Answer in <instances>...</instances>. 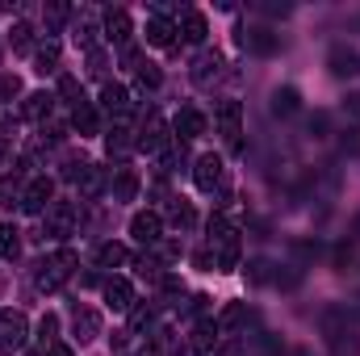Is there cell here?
Returning <instances> with one entry per match:
<instances>
[{
  "label": "cell",
  "mask_w": 360,
  "mask_h": 356,
  "mask_svg": "<svg viewBox=\"0 0 360 356\" xmlns=\"http://www.w3.org/2000/svg\"><path fill=\"white\" fill-rule=\"evenodd\" d=\"M76 252H68V248H59L55 256H46V260H38L34 265V285L42 289V293H59L68 281H72V272H76Z\"/></svg>",
  "instance_id": "1"
},
{
  "label": "cell",
  "mask_w": 360,
  "mask_h": 356,
  "mask_svg": "<svg viewBox=\"0 0 360 356\" xmlns=\"http://www.w3.org/2000/svg\"><path fill=\"white\" fill-rule=\"evenodd\" d=\"M80 227V210L72 201H51V210L42 214V239L51 243H68Z\"/></svg>",
  "instance_id": "2"
},
{
  "label": "cell",
  "mask_w": 360,
  "mask_h": 356,
  "mask_svg": "<svg viewBox=\"0 0 360 356\" xmlns=\"http://www.w3.org/2000/svg\"><path fill=\"white\" fill-rule=\"evenodd\" d=\"M172 126L155 113V109H147V117H143V130H139V151H147V155H164L168 147H172Z\"/></svg>",
  "instance_id": "3"
},
{
  "label": "cell",
  "mask_w": 360,
  "mask_h": 356,
  "mask_svg": "<svg viewBox=\"0 0 360 356\" xmlns=\"http://www.w3.org/2000/svg\"><path fill=\"white\" fill-rule=\"evenodd\" d=\"M222 72H226V59H222V51H214V46H205V51H197V55H193V68H188V80H193L197 89H214V84L222 80Z\"/></svg>",
  "instance_id": "4"
},
{
  "label": "cell",
  "mask_w": 360,
  "mask_h": 356,
  "mask_svg": "<svg viewBox=\"0 0 360 356\" xmlns=\"http://www.w3.org/2000/svg\"><path fill=\"white\" fill-rule=\"evenodd\" d=\"M30 340V319L21 310H0V352H17Z\"/></svg>",
  "instance_id": "5"
},
{
  "label": "cell",
  "mask_w": 360,
  "mask_h": 356,
  "mask_svg": "<svg viewBox=\"0 0 360 356\" xmlns=\"http://www.w3.org/2000/svg\"><path fill=\"white\" fill-rule=\"evenodd\" d=\"M193 180H197V189L201 193H218L222 184H226V164H222V155H201L197 164H193Z\"/></svg>",
  "instance_id": "6"
},
{
  "label": "cell",
  "mask_w": 360,
  "mask_h": 356,
  "mask_svg": "<svg viewBox=\"0 0 360 356\" xmlns=\"http://www.w3.org/2000/svg\"><path fill=\"white\" fill-rule=\"evenodd\" d=\"M51 201H55V180L51 177H34L21 189V210H25V214H46Z\"/></svg>",
  "instance_id": "7"
},
{
  "label": "cell",
  "mask_w": 360,
  "mask_h": 356,
  "mask_svg": "<svg viewBox=\"0 0 360 356\" xmlns=\"http://www.w3.org/2000/svg\"><path fill=\"white\" fill-rule=\"evenodd\" d=\"M101 331H105L101 314H96L92 306H84V302H72V336H76L80 344H92Z\"/></svg>",
  "instance_id": "8"
},
{
  "label": "cell",
  "mask_w": 360,
  "mask_h": 356,
  "mask_svg": "<svg viewBox=\"0 0 360 356\" xmlns=\"http://www.w3.org/2000/svg\"><path fill=\"white\" fill-rule=\"evenodd\" d=\"M130 235H134L143 248H155V243L164 239V218H160L155 210H139V214L130 218Z\"/></svg>",
  "instance_id": "9"
},
{
  "label": "cell",
  "mask_w": 360,
  "mask_h": 356,
  "mask_svg": "<svg viewBox=\"0 0 360 356\" xmlns=\"http://www.w3.org/2000/svg\"><path fill=\"white\" fill-rule=\"evenodd\" d=\"M239 46L252 51V55H276L281 51V38L272 34L269 25H243L239 30Z\"/></svg>",
  "instance_id": "10"
},
{
  "label": "cell",
  "mask_w": 360,
  "mask_h": 356,
  "mask_svg": "<svg viewBox=\"0 0 360 356\" xmlns=\"http://www.w3.org/2000/svg\"><path fill=\"white\" fill-rule=\"evenodd\" d=\"M101 34H105L109 42H117V51L130 46V34H134L130 13H126V8H105V17H101Z\"/></svg>",
  "instance_id": "11"
},
{
  "label": "cell",
  "mask_w": 360,
  "mask_h": 356,
  "mask_svg": "<svg viewBox=\"0 0 360 356\" xmlns=\"http://www.w3.org/2000/svg\"><path fill=\"white\" fill-rule=\"evenodd\" d=\"M214 117H218V130L226 134V143L239 151V147H243V143H239V134H243V130H239V122H243V105H239V101H218Z\"/></svg>",
  "instance_id": "12"
},
{
  "label": "cell",
  "mask_w": 360,
  "mask_h": 356,
  "mask_svg": "<svg viewBox=\"0 0 360 356\" xmlns=\"http://www.w3.org/2000/svg\"><path fill=\"white\" fill-rule=\"evenodd\" d=\"M101 109H105L113 122H126V117H130V92H126V84L105 80V84H101Z\"/></svg>",
  "instance_id": "13"
},
{
  "label": "cell",
  "mask_w": 360,
  "mask_h": 356,
  "mask_svg": "<svg viewBox=\"0 0 360 356\" xmlns=\"http://www.w3.org/2000/svg\"><path fill=\"white\" fill-rule=\"evenodd\" d=\"M176 34H180V42L201 46V42H205V34H210L205 13H197V8H180V13H176Z\"/></svg>",
  "instance_id": "14"
},
{
  "label": "cell",
  "mask_w": 360,
  "mask_h": 356,
  "mask_svg": "<svg viewBox=\"0 0 360 356\" xmlns=\"http://www.w3.org/2000/svg\"><path fill=\"white\" fill-rule=\"evenodd\" d=\"M101 293H105V306L109 310H130L134 306V285L126 276H105L101 281Z\"/></svg>",
  "instance_id": "15"
},
{
  "label": "cell",
  "mask_w": 360,
  "mask_h": 356,
  "mask_svg": "<svg viewBox=\"0 0 360 356\" xmlns=\"http://www.w3.org/2000/svg\"><path fill=\"white\" fill-rule=\"evenodd\" d=\"M172 134H176V143H193V139H201V134H205V113L193 109V105H184V109L176 113V122H172Z\"/></svg>",
  "instance_id": "16"
},
{
  "label": "cell",
  "mask_w": 360,
  "mask_h": 356,
  "mask_svg": "<svg viewBox=\"0 0 360 356\" xmlns=\"http://www.w3.org/2000/svg\"><path fill=\"white\" fill-rule=\"evenodd\" d=\"M72 38H76V46H84V51H96V42H101V21L92 17L89 8L84 13H72Z\"/></svg>",
  "instance_id": "17"
},
{
  "label": "cell",
  "mask_w": 360,
  "mask_h": 356,
  "mask_svg": "<svg viewBox=\"0 0 360 356\" xmlns=\"http://www.w3.org/2000/svg\"><path fill=\"white\" fill-rule=\"evenodd\" d=\"M327 68H331V76H340V80H348V76H356L360 72V55L352 46H331V55H327Z\"/></svg>",
  "instance_id": "18"
},
{
  "label": "cell",
  "mask_w": 360,
  "mask_h": 356,
  "mask_svg": "<svg viewBox=\"0 0 360 356\" xmlns=\"http://www.w3.org/2000/svg\"><path fill=\"white\" fill-rule=\"evenodd\" d=\"M59 68H63V51H59L55 38H46V42L34 51V72H38V76H59Z\"/></svg>",
  "instance_id": "19"
},
{
  "label": "cell",
  "mask_w": 360,
  "mask_h": 356,
  "mask_svg": "<svg viewBox=\"0 0 360 356\" xmlns=\"http://www.w3.org/2000/svg\"><path fill=\"white\" fill-rule=\"evenodd\" d=\"M76 189H80V197H84V201H96V197L109 189V172H105V168H96V164H89V168L76 177Z\"/></svg>",
  "instance_id": "20"
},
{
  "label": "cell",
  "mask_w": 360,
  "mask_h": 356,
  "mask_svg": "<svg viewBox=\"0 0 360 356\" xmlns=\"http://www.w3.org/2000/svg\"><path fill=\"white\" fill-rule=\"evenodd\" d=\"M134 130L126 126V122H117L109 134H105V151H109V160H122V155H130L134 147H139V139H130Z\"/></svg>",
  "instance_id": "21"
},
{
  "label": "cell",
  "mask_w": 360,
  "mask_h": 356,
  "mask_svg": "<svg viewBox=\"0 0 360 356\" xmlns=\"http://www.w3.org/2000/svg\"><path fill=\"white\" fill-rule=\"evenodd\" d=\"M109 193H113V201H134V193H139V172H134V168H113V172H109Z\"/></svg>",
  "instance_id": "22"
},
{
  "label": "cell",
  "mask_w": 360,
  "mask_h": 356,
  "mask_svg": "<svg viewBox=\"0 0 360 356\" xmlns=\"http://www.w3.org/2000/svg\"><path fill=\"white\" fill-rule=\"evenodd\" d=\"M51 109H55V96H51V92H30V96H25V105H21V117H30V122L46 126Z\"/></svg>",
  "instance_id": "23"
},
{
  "label": "cell",
  "mask_w": 360,
  "mask_h": 356,
  "mask_svg": "<svg viewBox=\"0 0 360 356\" xmlns=\"http://www.w3.org/2000/svg\"><path fill=\"white\" fill-rule=\"evenodd\" d=\"M243 323H248V302H231V306H222V314L214 319L218 336H235Z\"/></svg>",
  "instance_id": "24"
},
{
  "label": "cell",
  "mask_w": 360,
  "mask_h": 356,
  "mask_svg": "<svg viewBox=\"0 0 360 356\" xmlns=\"http://www.w3.org/2000/svg\"><path fill=\"white\" fill-rule=\"evenodd\" d=\"M72 130L80 134V139H89V134H101V113H96V105H76L72 109Z\"/></svg>",
  "instance_id": "25"
},
{
  "label": "cell",
  "mask_w": 360,
  "mask_h": 356,
  "mask_svg": "<svg viewBox=\"0 0 360 356\" xmlns=\"http://www.w3.org/2000/svg\"><path fill=\"white\" fill-rule=\"evenodd\" d=\"M147 42L151 46H172L176 42V21H168V17H147Z\"/></svg>",
  "instance_id": "26"
},
{
  "label": "cell",
  "mask_w": 360,
  "mask_h": 356,
  "mask_svg": "<svg viewBox=\"0 0 360 356\" xmlns=\"http://www.w3.org/2000/svg\"><path fill=\"white\" fill-rule=\"evenodd\" d=\"M122 265H130V252H126V243L109 239V243H101V248H96V268L113 272V268H122Z\"/></svg>",
  "instance_id": "27"
},
{
  "label": "cell",
  "mask_w": 360,
  "mask_h": 356,
  "mask_svg": "<svg viewBox=\"0 0 360 356\" xmlns=\"http://www.w3.org/2000/svg\"><path fill=\"white\" fill-rule=\"evenodd\" d=\"M184 348H188V352H214V348H218V327H214V323H197L193 336L184 340Z\"/></svg>",
  "instance_id": "28"
},
{
  "label": "cell",
  "mask_w": 360,
  "mask_h": 356,
  "mask_svg": "<svg viewBox=\"0 0 360 356\" xmlns=\"http://www.w3.org/2000/svg\"><path fill=\"white\" fill-rule=\"evenodd\" d=\"M276 117H293L297 109H302V92L293 89V84H285V89H276L272 92V105H269Z\"/></svg>",
  "instance_id": "29"
},
{
  "label": "cell",
  "mask_w": 360,
  "mask_h": 356,
  "mask_svg": "<svg viewBox=\"0 0 360 356\" xmlns=\"http://www.w3.org/2000/svg\"><path fill=\"white\" fill-rule=\"evenodd\" d=\"M214 268H218V272H231V268H239V231H235L231 239L214 243Z\"/></svg>",
  "instance_id": "30"
},
{
  "label": "cell",
  "mask_w": 360,
  "mask_h": 356,
  "mask_svg": "<svg viewBox=\"0 0 360 356\" xmlns=\"http://www.w3.org/2000/svg\"><path fill=\"white\" fill-rule=\"evenodd\" d=\"M168 222H172L176 231H193V227H197V214H193V205H188L184 197H168Z\"/></svg>",
  "instance_id": "31"
},
{
  "label": "cell",
  "mask_w": 360,
  "mask_h": 356,
  "mask_svg": "<svg viewBox=\"0 0 360 356\" xmlns=\"http://www.w3.org/2000/svg\"><path fill=\"white\" fill-rule=\"evenodd\" d=\"M8 46H13L17 55L38 51V46H34V25H30V21H13V30H8Z\"/></svg>",
  "instance_id": "32"
},
{
  "label": "cell",
  "mask_w": 360,
  "mask_h": 356,
  "mask_svg": "<svg viewBox=\"0 0 360 356\" xmlns=\"http://www.w3.org/2000/svg\"><path fill=\"white\" fill-rule=\"evenodd\" d=\"M139 331H155V306L151 302L130 306V336H139Z\"/></svg>",
  "instance_id": "33"
},
{
  "label": "cell",
  "mask_w": 360,
  "mask_h": 356,
  "mask_svg": "<svg viewBox=\"0 0 360 356\" xmlns=\"http://www.w3.org/2000/svg\"><path fill=\"white\" fill-rule=\"evenodd\" d=\"M42 21H46V30L55 34V30H63L68 21H72V4H63V0H51L46 8H42Z\"/></svg>",
  "instance_id": "34"
},
{
  "label": "cell",
  "mask_w": 360,
  "mask_h": 356,
  "mask_svg": "<svg viewBox=\"0 0 360 356\" xmlns=\"http://www.w3.org/2000/svg\"><path fill=\"white\" fill-rule=\"evenodd\" d=\"M21 256V231L13 222L0 227V260H17Z\"/></svg>",
  "instance_id": "35"
},
{
  "label": "cell",
  "mask_w": 360,
  "mask_h": 356,
  "mask_svg": "<svg viewBox=\"0 0 360 356\" xmlns=\"http://www.w3.org/2000/svg\"><path fill=\"white\" fill-rule=\"evenodd\" d=\"M155 289H160V306H180V298H184V281H180L176 272H168Z\"/></svg>",
  "instance_id": "36"
},
{
  "label": "cell",
  "mask_w": 360,
  "mask_h": 356,
  "mask_svg": "<svg viewBox=\"0 0 360 356\" xmlns=\"http://www.w3.org/2000/svg\"><path fill=\"white\" fill-rule=\"evenodd\" d=\"M134 272H139V276H143V281H151V285H160V281H164V276H168V268L160 265V260H155V256H151V252H147V256H139V260H134Z\"/></svg>",
  "instance_id": "37"
},
{
  "label": "cell",
  "mask_w": 360,
  "mask_h": 356,
  "mask_svg": "<svg viewBox=\"0 0 360 356\" xmlns=\"http://www.w3.org/2000/svg\"><path fill=\"white\" fill-rule=\"evenodd\" d=\"M134 80H139V89H143V92H155L160 84H164V72H160L155 63H147V59H143V63L134 68Z\"/></svg>",
  "instance_id": "38"
},
{
  "label": "cell",
  "mask_w": 360,
  "mask_h": 356,
  "mask_svg": "<svg viewBox=\"0 0 360 356\" xmlns=\"http://www.w3.org/2000/svg\"><path fill=\"white\" fill-rule=\"evenodd\" d=\"M184 164H188V155H184V143L168 147V151L160 155V172H164V177H168V172H184Z\"/></svg>",
  "instance_id": "39"
},
{
  "label": "cell",
  "mask_w": 360,
  "mask_h": 356,
  "mask_svg": "<svg viewBox=\"0 0 360 356\" xmlns=\"http://www.w3.org/2000/svg\"><path fill=\"white\" fill-rule=\"evenodd\" d=\"M55 336H59V319H55V314H42V319H38V344H42V352H46L51 344H59Z\"/></svg>",
  "instance_id": "40"
},
{
  "label": "cell",
  "mask_w": 360,
  "mask_h": 356,
  "mask_svg": "<svg viewBox=\"0 0 360 356\" xmlns=\"http://www.w3.org/2000/svg\"><path fill=\"white\" fill-rule=\"evenodd\" d=\"M59 96L76 109V105H84V89H80V80L76 76H59Z\"/></svg>",
  "instance_id": "41"
},
{
  "label": "cell",
  "mask_w": 360,
  "mask_h": 356,
  "mask_svg": "<svg viewBox=\"0 0 360 356\" xmlns=\"http://www.w3.org/2000/svg\"><path fill=\"white\" fill-rule=\"evenodd\" d=\"M306 130H310L314 139H327V130H331V113H327V109H314V113L306 117Z\"/></svg>",
  "instance_id": "42"
},
{
  "label": "cell",
  "mask_w": 360,
  "mask_h": 356,
  "mask_svg": "<svg viewBox=\"0 0 360 356\" xmlns=\"http://www.w3.org/2000/svg\"><path fill=\"white\" fill-rule=\"evenodd\" d=\"M340 151H344L348 160H360V126H348V130L340 134Z\"/></svg>",
  "instance_id": "43"
},
{
  "label": "cell",
  "mask_w": 360,
  "mask_h": 356,
  "mask_svg": "<svg viewBox=\"0 0 360 356\" xmlns=\"http://www.w3.org/2000/svg\"><path fill=\"white\" fill-rule=\"evenodd\" d=\"M269 260H260V256H256V260H248V268H243V276H248V281H252V285H264V281H272V272H269Z\"/></svg>",
  "instance_id": "44"
},
{
  "label": "cell",
  "mask_w": 360,
  "mask_h": 356,
  "mask_svg": "<svg viewBox=\"0 0 360 356\" xmlns=\"http://www.w3.org/2000/svg\"><path fill=\"white\" fill-rule=\"evenodd\" d=\"M21 96V80L17 76H0V101L8 105V101H17Z\"/></svg>",
  "instance_id": "45"
},
{
  "label": "cell",
  "mask_w": 360,
  "mask_h": 356,
  "mask_svg": "<svg viewBox=\"0 0 360 356\" xmlns=\"http://www.w3.org/2000/svg\"><path fill=\"white\" fill-rule=\"evenodd\" d=\"M319 252H323L319 239H297V243H293V256H297V260H314Z\"/></svg>",
  "instance_id": "46"
},
{
  "label": "cell",
  "mask_w": 360,
  "mask_h": 356,
  "mask_svg": "<svg viewBox=\"0 0 360 356\" xmlns=\"http://www.w3.org/2000/svg\"><path fill=\"white\" fill-rule=\"evenodd\" d=\"M89 72H92V76H105V72H109V59H105V51H101V46L89 55Z\"/></svg>",
  "instance_id": "47"
},
{
  "label": "cell",
  "mask_w": 360,
  "mask_h": 356,
  "mask_svg": "<svg viewBox=\"0 0 360 356\" xmlns=\"http://www.w3.org/2000/svg\"><path fill=\"white\" fill-rule=\"evenodd\" d=\"M139 63H143V55H139V46H134V42H130V46H122V68H130V72H134Z\"/></svg>",
  "instance_id": "48"
},
{
  "label": "cell",
  "mask_w": 360,
  "mask_h": 356,
  "mask_svg": "<svg viewBox=\"0 0 360 356\" xmlns=\"http://www.w3.org/2000/svg\"><path fill=\"white\" fill-rule=\"evenodd\" d=\"M4 168H13V139L8 134H0V172Z\"/></svg>",
  "instance_id": "49"
},
{
  "label": "cell",
  "mask_w": 360,
  "mask_h": 356,
  "mask_svg": "<svg viewBox=\"0 0 360 356\" xmlns=\"http://www.w3.org/2000/svg\"><path fill=\"white\" fill-rule=\"evenodd\" d=\"M210 356H243V344H239V340H222Z\"/></svg>",
  "instance_id": "50"
},
{
  "label": "cell",
  "mask_w": 360,
  "mask_h": 356,
  "mask_svg": "<svg viewBox=\"0 0 360 356\" xmlns=\"http://www.w3.org/2000/svg\"><path fill=\"white\" fill-rule=\"evenodd\" d=\"M256 13H264V17H289L293 4H256Z\"/></svg>",
  "instance_id": "51"
},
{
  "label": "cell",
  "mask_w": 360,
  "mask_h": 356,
  "mask_svg": "<svg viewBox=\"0 0 360 356\" xmlns=\"http://www.w3.org/2000/svg\"><path fill=\"white\" fill-rule=\"evenodd\" d=\"M352 256H356V248H352V243H340V248H335V268H348Z\"/></svg>",
  "instance_id": "52"
},
{
  "label": "cell",
  "mask_w": 360,
  "mask_h": 356,
  "mask_svg": "<svg viewBox=\"0 0 360 356\" xmlns=\"http://www.w3.org/2000/svg\"><path fill=\"white\" fill-rule=\"evenodd\" d=\"M205 306H210V298H205V293H193L184 310H188V314H205Z\"/></svg>",
  "instance_id": "53"
},
{
  "label": "cell",
  "mask_w": 360,
  "mask_h": 356,
  "mask_svg": "<svg viewBox=\"0 0 360 356\" xmlns=\"http://www.w3.org/2000/svg\"><path fill=\"white\" fill-rule=\"evenodd\" d=\"M193 260H197V268H205V272H210V268H214V252H210V248H201Z\"/></svg>",
  "instance_id": "54"
},
{
  "label": "cell",
  "mask_w": 360,
  "mask_h": 356,
  "mask_svg": "<svg viewBox=\"0 0 360 356\" xmlns=\"http://www.w3.org/2000/svg\"><path fill=\"white\" fill-rule=\"evenodd\" d=\"M344 109H348L352 117H360V92H352V96H344Z\"/></svg>",
  "instance_id": "55"
},
{
  "label": "cell",
  "mask_w": 360,
  "mask_h": 356,
  "mask_svg": "<svg viewBox=\"0 0 360 356\" xmlns=\"http://www.w3.org/2000/svg\"><path fill=\"white\" fill-rule=\"evenodd\" d=\"M42 356H76V352H72L68 344H51V348H46V352H42Z\"/></svg>",
  "instance_id": "56"
},
{
  "label": "cell",
  "mask_w": 360,
  "mask_h": 356,
  "mask_svg": "<svg viewBox=\"0 0 360 356\" xmlns=\"http://www.w3.org/2000/svg\"><path fill=\"white\" fill-rule=\"evenodd\" d=\"M134 356H164V352H160L155 344H147V348H139V352H134Z\"/></svg>",
  "instance_id": "57"
},
{
  "label": "cell",
  "mask_w": 360,
  "mask_h": 356,
  "mask_svg": "<svg viewBox=\"0 0 360 356\" xmlns=\"http://www.w3.org/2000/svg\"><path fill=\"white\" fill-rule=\"evenodd\" d=\"M289 356H310V352H306V348H293V352H289Z\"/></svg>",
  "instance_id": "58"
}]
</instances>
